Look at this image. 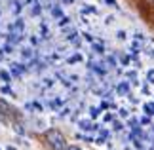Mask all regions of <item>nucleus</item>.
Segmentation results:
<instances>
[{
	"label": "nucleus",
	"mask_w": 154,
	"mask_h": 150,
	"mask_svg": "<svg viewBox=\"0 0 154 150\" xmlns=\"http://www.w3.org/2000/svg\"><path fill=\"white\" fill-rule=\"evenodd\" d=\"M46 142L50 145L51 150H67V141H65V137L61 131H57V129H50V131H46Z\"/></svg>",
	"instance_id": "f257e3e1"
},
{
	"label": "nucleus",
	"mask_w": 154,
	"mask_h": 150,
	"mask_svg": "<svg viewBox=\"0 0 154 150\" xmlns=\"http://www.w3.org/2000/svg\"><path fill=\"white\" fill-rule=\"evenodd\" d=\"M116 91H118V95H129V82H120Z\"/></svg>",
	"instance_id": "f03ea898"
},
{
	"label": "nucleus",
	"mask_w": 154,
	"mask_h": 150,
	"mask_svg": "<svg viewBox=\"0 0 154 150\" xmlns=\"http://www.w3.org/2000/svg\"><path fill=\"white\" fill-rule=\"evenodd\" d=\"M0 109H2V110H6V114H11V112H14V109H11V106H10L8 103H4L2 99H0Z\"/></svg>",
	"instance_id": "7ed1b4c3"
},
{
	"label": "nucleus",
	"mask_w": 154,
	"mask_h": 150,
	"mask_svg": "<svg viewBox=\"0 0 154 150\" xmlns=\"http://www.w3.org/2000/svg\"><path fill=\"white\" fill-rule=\"evenodd\" d=\"M91 47H93V51H95V53H103L105 51L103 44H93V42H91Z\"/></svg>",
	"instance_id": "20e7f679"
},
{
	"label": "nucleus",
	"mask_w": 154,
	"mask_h": 150,
	"mask_svg": "<svg viewBox=\"0 0 154 150\" xmlns=\"http://www.w3.org/2000/svg\"><path fill=\"white\" fill-rule=\"evenodd\" d=\"M0 80H4V82H10V80H11L10 72H6V70H0Z\"/></svg>",
	"instance_id": "39448f33"
},
{
	"label": "nucleus",
	"mask_w": 154,
	"mask_h": 150,
	"mask_svg": "<svg viewBox=\"0 0 154 150\" xmlns=\"http://www.w3.org/2000/svg\"><path fill=\"white\" fill-rule=\"evenodd\" d=\"M146 80H149V84H154V69H150L146 72Z\"/></svg>",
	"instance_id": "423d86ee"
},
{
	"label": "nucleus",
	"mask_w": 154,
	"mask_h": 150,
	"mask_svg": "<svg viewBox=\"0 0 154 150\" xmlns=\"http://www.w3.org/2000/svg\"><path fill=\"white\" fill-rule=\"evenodd\" d=\"M118 114H120V118H129V110L128 109H120Z\"/></svg>",
	"instance_id": "0eeeda50"
},
{
	"label": "nucleus",
	"mask_w": 154,
	"mask_h": 150,
	"mask_svg": "<svg viewBox=\"0 0 154 150\" xmlns=\"http://www.w3.org/2000/svg\"><path fill=\"white\" fill-rule=\"evenodd\" d=\"M51 14H53V17H63L61 8H53V10H51Z\"/></svg>",
	"instance_id": "6e6552de"
},
{
	"label": "nucleus",
	"mask_w": 154,
	"mask_h": 150,
	"mask_svg": "<svg viewBox=\"0 0 154 150\" xmlns=\"http://www.w3.org/2000/svg\"><path fill=\"white\" fill-rule=\"evenodd\" d=\"M139 124H141V125H149V124H150V118H149V116L139 118Z\"/></svg>",
	"instance_id": "1a4fd4ad"
},
{
	"label": "nucleus",
	"mask_w": 154,
	"mask_h": 150,
	"mask_svg": "<svg viewBox=\"0 0 154 150\" xmlns=\"http://www.w3.org/2000/svg\"><path fill=\"white\" fill-rule=\"evenodd\" d=\"M145 112L149 114V116H152V114H154V106L152 105H145Z\"/></svg>",
	"instance_id": "9d476101"
},
{
	"label": "nucleus",
	"mask_w": 154,
	"mask_h": 150,
	"mask_svg": "<svg viewBox=\"0 0 154 150\" xmlns=\"http://www.w3.org/2000/svg\"><path fill=\"white\" fill-rule=\"evenodd\" d=\"M78 61H82V55H72L69 59V63H78Z\"/></svg>",
	"instance_id": "9b49d317"
},
{
	"label": "nucleus",
	"mask_w": 154,
	"mask_h": 150,
	"mask_svg": "<svg viewBox=\"0 0 154 150\" xmlns=\"http://www.w3.org/2000/svg\"><path fill=\"white\" fill-rule=\"evenodd\" d=\"M112 127H114L116 131H122V129H124V125H122V122H114V124H112Z\"/></svg>",
	"instance_id": "f8f14e48"
},
{
	"label": "nucleus",
	"mask_w": 154,
	"mask_h": 150,
	"mask_svg": "<svg viewBox=\"0 0 154 150\" xmlns=\"http://www.w3.org/2000/svg\"><path fill=\"white\" fill-rule=\"evenodd\" d=\"M90 114H91V118H97V116H99V109H93V106H91V109H90Z\"/></svg>",
	"instance_id": "ddd939ff"
},
{
	"label": "nucleus",
	"mask_w": 154,
	"mask_h": 150,
	"mask_svg": "<svg viewBox=\"0 0 154 150\" xmlns=\"http://www.w3.org/2000/svg\"><path fill=\"white\" fill-rule=\"evenodd\" d=\"M128 125H129V127H135V125H139V120L131 118V120H129V122H128Z\"/></svg>",
	"instance_id": "4468645a"
},
{
	"label": "nucleus",
	"mask_w": 154,
	"mask_h": 150,
	"mask_svg": "<svg viewBox=\"0 0 154 150\" xmlns=\"http://www.w3.org/2000/svg\"><path fill=\"white\" fill-rule=\"evenodd\" d=\"M105 4L112 6V8H118V2H116V0H105Z\"/></svg>",
	"instance_id": "2eb2a0df"
},
{
	"label": "nucleus",
	"mask_w": 154,
	"mask_h": 150,
	"mask_svg": "<svg viewBox=\"0 0 154 150\" xmlns=\"http://www.w3.org/2000/svg\"><path fill=\"white\" fill-rule=\"evenodd\" d=\"M69 21H70L69 17H61V21H59V25H61V27H63V25H69Z\"/></svg>",
	"instance_id": "dca6fc26"
},
{
	"label": "nucleus",
	"mask_w": 154,
	"mask_h": 150,
	"mask_svg": "<svg viewBox=\"0 0 154 150\" xmlns=\"http://www.w3.org/2000/svg\"><path fill=\"white\" fill-rule=\"evenodd\" d=\"M116 36H118V40H126V32H124V31H118Z\"/></svg>",
	"instance_id": "f3484780"
},
{
	"label": "nucleus",
	"mask_w": 154,
	"mask_h": 150,
	"mask_svg": "<svg viewBox=\"0 0 154 150\" xmlns=\"http://www.w3.org/2000/svg\"><path fill=\"white\" fill-rule=\"evenodd\" d=\"M2 93H6V95H8V93H10V95H11V89H10L8 86H4V87H2Z\"/></svg>",
	"instance_id": "a211bd4d"
},
{
	"label": "nucleus",
	"mask_w": 154,
	"mask_h": 150,
	"mask_svg": "<svg viewBox=\"0 0 154 150\" xmlns=\"http://www.w3.org/2000/svg\"><path fill=\"white\" fill-rule=\"evenodd\" d=\"M101 137H103V139H106V137H110V133H109V131H105V129H103V131H101Z\"/></svg>",
	"instance_id": "6ab92c4d"
},
{
	"label": "nucleus",
	"mask_w": 154,
	"mask_h": 150,
	"mask_svg": "<svg viewBox=\"0 0 154 150\" xmlns=\"http://www.w3.org/2000/svg\"><path fill=\"white\" fill-rule=\"evenodd\" d=\"M105 122H112V114H105Z\"/></svg>",
	"instance_id": "aec40b11"
},
{
	"label": "nucleus",
	"mask_w": 154,
	"mask_h": 150,
	"mask_svg": "<svg viewBox=\"0 0 154 150\" xmlns=\"http://www.w3.org/2000/svg\"><path fill=\"white\" fill-rule=\"evenodd\" d=\"M122 63H124V65H128V63H129V57H128V55H124V57H122Z\"/></svg>",
	"instance_id": "412c9836"
},
{
	"label": "nucleus",
	"mask_w": 154,
	"mask_h": 150,
	"mask_svg": "<svg viewBox=\"0 0 154 150\" xmlns=\"http://www.w3.org/2000/svg\"><path fill=\"white\" fill-rule=\"evenodd\" d=\"M109 63L112 65V67H114V65H116V59H114V57H109Z\"/></svg>",
	"instance_id": "4be33fe9"
},
{
	"label": "nucleus",
	"mask_w": 154,
	"mask_h": 150,
	"mask_svg": "<svg viewBox=\"0 0 154 150\" xmlns=\"http://www.w3.org/2000/svg\"><path fill=\"white\" fill-rule=\"evenodd\" d=\"M67 150H82V148H78V146H67Z\"/></svg>",
	"instance_id": "5701e85b"
},
{
	"label": "nucleus",
	"mask_w": 154,
	"mask_h": 150,
	"mask_svg": "<svg viewBox=\"0 0 154 150\" xmlns=\"http://www.w3.org/2000/svg\"><path fill=\"white\" fill-rule=\"evenodd\" d=\"M63 2H65V4H70V2H72V0H63Z\"/></svg>",
	"instance_id": "b1692460"
}]
</instances>
